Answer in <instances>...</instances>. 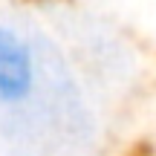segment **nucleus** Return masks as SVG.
Listing matches in <instances>:
<instances>
[{
  "mask_svg": "<svg viewBox=\"0 0 156 156\" xmlns=\"http://www.w3.org/2000/svg\"><path fill=\"white\" fill-rule=\"evenodd\" d=\"M35 90L32 46L9 26H0V104H20Z\"/></svg>",
  "mask_w": 156,
  "mask_h": 156,
  "instance_id": "1",
  "label": "nucleus"
}]
</instances>
